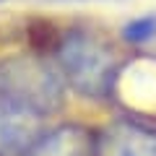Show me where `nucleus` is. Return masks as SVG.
I'll return each instance as SVG.
<instances>
[{
    "instance_id": "obj_4",
    "label": "nucleus",
    "mask_w": 156,
    "mask_h": 156,
    "mask_svg": "<svg viewBox=\"0 0 156 156\" xmlns=\"http://www.w3.org/2000/svg\"><path fill=\"white\" fill-rule=\"evenodd\" d=\"M42 117L26 112L0 91V156L26 154L29 146L39 138Z\"/></svg>"
},
{
    "instance_id": "obj_5",
    "label": "nucleus",
    "mask_w": 156,
    "mask_h": 156,
    "mask_svg": "<svg viewBox=\"0 0 156 156\" xmlns=\"http://www.w3.org/2000/svg\"><path fill=\"white\" fill-rule=\"evenodd\" d=\"M23 156H96V135L81 125H62L39 135Z\"/></svg>"
},
{
    "instance_id": "obj_6",
    "label": "nucleus",
    "mask_w": 156,
    "mask_h": 156,
    "mask_svg": "<svg viewBox=\"0 0 156 156\" xmlns=\"http://www.w3.org/2000/svg\"><path fill=\"white\" fill-rule=\"evenodd\" d=\"M122 39L128 44H135V47L156 42V13H148V16L128 21L125 29H122Z\"/></svg>"
},
{
    "instance_id": "obj_3",
    "label": "nucleus",
    "mask_w": 156,
    "mask_h": 156,
    "mask_svg": "<svg viewBox=\"0 0 156 156\" xmlns=\"http://www.w3.org/2000/svg\"><path fill=\"white\" fill-rule=\"evenodd\" d=\"M96 156H156V128L138 117H117L96 135Z\"/></svg>"
},
{
    "instance_id": "obj_2",
    "label": "nucleus",
    "mask_w": 156,
    "mask_h": 156,
    "mask_svg": "<svg viewBox=\"0 0 156 156\" xmlns=\"http://www.w3.org/2000/svg\"><path fill=\"white\" fill-rule=\"evenodd\" d=\"M62 81L55 62L42 55H18L0 62V91L37 117H50L62 107Z\"/></svg>"
},
{
    "instance_id": "obj_1",
    "label": "nucleus",
    "mask_w": 156,
    "mask_h": 156,
    "mask_svg": "<svg viewBox=\"0 0 156 156\" xmlns=\"http://www.w3.org/2000/svg\"><path fill=\"white\" fill-rule=\"evenodd\" d=\"M55 65L62 81L86 99L115 94L122 62L109 42L89 31H65L55 44Z\"/></svg>"
},
{
    "instance_id": "obj_7",
    "label": "nucleus",
    "mask_w": 156,
    "mask_h": 156,
    "mask_svg": "<svg viewBox=\"0 0 156 156\" xmlns=\"http://www.w3.org/2000/svg\"><path fill=\"white\" fill-rule=\"evenodd\" d=\"M0 3H3V0H0Z\"/></svg>"
}]
</instances>
